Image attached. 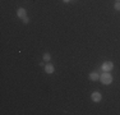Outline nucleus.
<instances>
[{"label":"nucleus","mask_w":120,"mask_h":115,"mask_svg":"<svg viewBox=\"0 0 120 115\" xmlns=\"http://www.w3.org/2000/svg\"><path fill=\"white\" fill-rule=\"evenodd\" d=\"M100 79H101V82L104 83V84H111L112 83V76H111L109 72H104V73L100 76Z\"/></svg>","instance_id":"nucleus-1"},{"label":"nucleus","mask_w":120,"mask_h":115,"mask_svg":"<svg viewBox=\"0 0 120 115\" xmlns=\"http://www.w3.org/2000/svg\"><path fill=\"white\" fill-rule=\"evenodd\" d=\"M112 68H114L112 61H105L102 64V70L104 72H110V70H112Z\"/></svg>","instance_id":"nucleus-2"},{"label":"nucleus","mask_w":120,"mask_h":115,"mask_svg":"<svg viewBox=\"0 0 120 115\" xmlns=\"http://www.w3.org/2000/svg\"><path fill=\"white\" fill-rule=\"evenodd\" d=\"M91 99H92V101H95V102H100L101 99H102V96H101L100 92H93V93L91 95Z\"/></svg>","instance_id":"nucleus-3"},{"label":"nucleus","mask_w":120,"mask_h":115,"mask_svg":"<svg viewBox=\"0 0 120 115\" xmlns=\"http://www.w3.org/2000/svg\"><path fill=\"white\" fill-rule=\"evenodd\" d=\"M17 15L19 17V18H26L27 17V14H26V9H23V8H18V10H17Z\"/></svg>","instance_id":"nucleus-4"},{"label":"nucleus","mask_w":120,"mask_h":115,"mask_svg":"<svg viewBox=\"0 0 120 115\" xmlns=\"http://www.w3.org/2000/svg\"><path fill=\"white\" fill-rule=\"evenodd\" d=\"M45 70H46V73H49V74H52L54 73V70H55V68H54V65L52 64H46L45 65Z\"/></svg>","instance_id":"nucleus-5"},{"label":"nucleus","mask_w":120,"mask_h":115,"mask_svg":"<svg viewBox=\"0 0 120 115\" xmlns=\"http://www.w3.org/2000/svg\"><path fill=\"white\" fill-rule=\"evenodd\" d=\"M90 79H92V80H98V79H100V74L97 73V72H92V73L90 74Z\"/></svg>","instance_id":"nucleus-6"},{"label":"nucleus","mask_w":120,"mask_h":115,"mask_svg":"<svg viewBox=\"0 0 120 115\" xmlns=\"http://www.w3.org/2000/svg\"><path fill=\"white\" fill-rule=\"evenodd\" d=\"M50 59H51V55L49 53H45L44 54V60L45 61H50Z\"/></svg>","instance_id":"nucleus-7"},{"label":"nucleus","mask_w":120,"mask_h":115,"mask_svg":"<svg viewBox=\"0 0 120 115\" xmlns=\"http://www.w3.org/2000/svg\"><path fill=\"white\" fill-rule=\"evenodd\" d=\"M115 9L116 10H120V1H116L115 3Z\"/></svg>","instance_id":"nucleus-8"},{"label":"nucleus","mask_w":120,"mask_h":115,"mask_svg":"<svg viewBox=\"0 0 120 115\" xmlns=\"http://www.w3.org/2000/svg\"><path fill=\"white\" fill-rule=\"evenodd\" d=\"M23 23H26V24H27V23H30V19H28V17L23 18Z\"/></svg>","instance_id":"nucleus-9"},{"label":"nucleus","mask_w":120,"mask_h":115,"mask_svg":"<svg viewBox=\"0 0 120 115\" xmlns=\"http://www.w3.org/2000/svg\"><path fill=\"white\" fill-rule=\"evenodd\" d=\"M63 1H64V3H69L70 0H63Z\"/></svg>","instance_id":"nucleus-10"},{"label":"nucleus","mask_w":120,"mask_h":115,"mask_svg":"<svg viewBox=\"0 0 120 115\" xmlns=\"http://www.w3.org/2000/svg\"><path fill=\"white\" fill-rule=\"evenodd\" d=\"M116 1H120V0H116Z\"/></svg>","instance_id":"nucleus-11"}]
</instances>
